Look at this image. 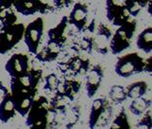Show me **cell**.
<instances>
[{
	"label": "cell",
	"mask_w": 152,
	"mask_h": 129,
	"mask_svg": "<svg viewBox=\"0 0 152 129\" xmlns=\"http://www.w3.org/2000/svg\"><path fill=\"white\" fill-rule=\"evenodd\" d=\"M136 30V22L130 19L118 27L114 36H112L109 49L113 54H120L130 46L132 37Z\"/></svg>",
	"instance_id": "obj_1"
},
{
	"label": "cell",
	"mask_w": 152,
	"mask_h": 129,
	"mask_svg": "<svg viewBox=\"0 0 152 129\" xmlns=\"http://www.w3.org/2000/svg\"><path fill=\"white\" fill-rule=\"evenodd\" d=\"M144 71V59L135 52L129 53L118 59L115 72L121 78H129Z\"/></svg>",
	"instance_id": "obj_2"
},
{
	"label": "cell",
	"mask_w": 152,
	"mask_h": 129,
	"mask_svg": "<svg viewBox=\"0 0 152 129\" xmlns=\"http://www.w3.org/2000/svg\"><path fill=\"white\" fill-rule=\"evenodd\" d=\"M50 109V103L44 97L35 101L27 115L26 125L30 128H47V116Z\"/></svg>",
	"instance_id": "obj_3"
},
{
	"label": "cell",
	"mask_w": 152,
	"mask_h": 129,
	"mask_svg": "<svg viewBox=\"0 0 152 129\" xmlns=\"http://www.w3.org/2000/svg\"><path fill=\"white\" fill-rule=\"evenodd\" d=\"M23 24H13L10 26L1 27L0 31V54H4L12 49L21 41L24 35Z\"/></svg>",
	"instance_id": "obj_4"
},
{
	"label": "cell",
	"mask_w": 152,
	"mask_h": 129,
	"mask_svg": "<svg viewBox=\"0 0 152 129\" xmlns=\"http://www.w3.org/2000/svg\"><path fill=\"white\" fill-rule=\"evenodd\" d=\"M42 33H44V20L41 17L30 23L24 30V41L29 52H31L32 54H36L38 52Z\"/></svg>",
	"instance_id": "obj_5"
},
{
	"label": "cell",
	"mask_w": 152,
	"mask_h": 129,
	"mask_svg": "<svg viewBox=\"0 0 152 129\" xmlns=\"http://www.w3.org/2000/svg\"><path fill=\"white\" fill-rule=\"evenodd\" d=\"M42 76V69H31L29 72L23 76L11 78V93L17 91H28L37 92L38 83Z\"/></svg>",
	"instance_id": "obj_6"
},
{
	"label": "cell",
	"mask_w": 152,
	"mask_h": 129,
	"mask_svg": "<svg viewBox=\"0 0 152 129\" xmlns=\"http://www.w3.org/2000/svg\"><path fill=\"white\" fill-rule=\"evenodd\" d=\"M106 10L108 20L115 26L120 27L132 19V16L126 9L124 0H107Z\"/></svg>",
	"instance_id": "obj_7"
},
{
	"label": "cell",
	"mask_w": 152,
	"mask_h": 129,
	"mask_svg": "<svg viewBox=\"0 0 152 129\" xmlns=\"http://www.w3.org/2000/svg\"><path fill=\"white\" fill-rule=\"evenodd\" d=\"M5 70L11 78H16L27 74L30 70L29 58L23 53H15L5 64Z\"/></svg>",
	"instance_id": "obj_8"
},
{
	"label": "cell",
	"mask_w": 152,
	"mask_h": 129,
	"mask_svg": "<svg viewBox=\"0 0 152 129\" xmlns=\"http://www.w3.org/2000/svg\"><path fill=\"white\" fill-rule=\"evenodd\" d=\"M103 78H104V71L101 65H94L92 68L88 69L86 72V93L87 97L92 99L97 94L99 88L101 87Z\"/></svg>",
	"instance_id": "obj_9"
},
{
	"label": "cell",
	"mask_w": 152,
	"mask_h": 129,
	"mask_svg": "<svg viewBox=\"0 0 152 129\" xmlns=\"http://www.w3.org/2000/svg\"><path fill=\"white\" fill-rule=\"evenodd\" d=\"M12 99H13L15 109L21 116L25 117L28 115L32 104L34 103L36 93L28 91H17L11 93Z\"/></svg>",
	"instance_id": "obj_10"
},
{
	"label": "cell",
	"mask_w": 152,
	"mask_h": 129,
	"mask_svg": "<svg viewBox=\"0 0 152 129\" xmlns=\"http://www.w3.org/2000/svg\"><path fill=\"white\" fill-rule=\"evenodd\" d=\"M112 36L113 34H112L111 30L105 24L101 23L98 26L95 37H92L93 49H95V51L100 54H107Z\"/></svg>",
	"instance_id": "obj_11"
},
{
	"label": "cell",
	"mask_w": 152,
	"mask_h": 129,
	"mask_svg": "<svg viewBox=\"0 0 152 129\" xmlns=\"http://www.w3.org/2000/svg\"><path fill=\"white\" fill-rule=\"evenodd\" d=\"M63 43L53 40H48L47 44L44 46L39 52L36 53V59L39 62H50L58 57L60 52L62 51Z\"/></svg>",
	"instance_id": "obj_12"
},
{
	"label": "cell",
	"mask_w": 152,
	"mask_h": 129,
	"mask_svg": "<svg viewBox=\"0 0 152 129\" xmlns=\"http://www.w3.org/2000/svg\"><path fill=\"white\" fill-rule=\"evenodd\" d=\"M88 19V7L86 4L77 2L73 6L69 14L68 23L73 25L79 32H82L85 29Z\"/></svg>",
	"instance_id": "obj_13"
},
{
	"label": "cell",
	"mask_w": 152,
	"mask_h": 129,
	"mask_svg": "<svg viewBox=\"0 0 152 129\" xmlns=\"http://www.w3.org/2000/svg\"><path fill=\"white\" fill-rule=\"evenodd\" d=\"M16 109H15V104L12 99L11 94L5 93L1 103H0V121L2 123H7L15 116Z\"/></svg>",
	"instance_id": "obj_14"
},
{
	"label": "cell",
	"mask_w": 152,
	"mask_h": 129,
	"mask_svg": "<svg viewBox=\"0 0 152 129\" xmlns=\"http://www.w3.org/2000/svg\"><path fill=\"white\" fill-rule=\"evenodd\" d=\"M136 46L139 50H142L146 54H150L152 51V28H146L137 36Z\"/></svg>",
	"instance_id": "obj_15"
},
{
	"label": "cell",
	"mask_w": 152,
	"mask_h": 129,
	"mask_svg": "<svg viewBox=\"0 0 152 129\" xmlns=\"http://www.w3.org/2000/svg\"><path fill=\"white\" fill-rule=\"evenodd\" d=\"M65 65H66V71L68 70L75 75H78L83 73V72L86 73L87 70L89 69L90 61L89 59H82L78 55H76L70 59V61L66 62Z\"/></svg>",
	"instance_id": "obj_16"
},
{
	"label": "cell",
	"mask_w": 152,
	"mask_h": 129,
	"mask_svg": "<svg viewBox=\"0 0 152 129\" xmlns=\"http://www.w3.org/2000/svg\"><path fill=\"white\" fill-rule=\"evenodd\" d=\"M13 6L15 10L23 16H32L38 12L37 0H16Z\"/></svg>",
	"instance_id": "obj_17"
},
{
	"label": "cell",
	"mask_w": 152,
	"mask_h": 129,
	"mask_svg": "<svg viewBox=\"0 0 152 129\" xmlns=\"http://www.w3.org/2000/svg\"><path fill=\"white\" fill-rule=\"evenodd\" d=\"M108 101L104 98H98L93 101L92 106H91L90 115H89V127L95 128L97 120H98L100 115H101L103 109L106 106Z\"/></svg>",
	"instance_id": "obj_18"
},
{
	"label": "cell",
	"mask_w": 152,
	"mask_h": 129,
	"mask_svg": "<svg viewBox=\"0 0 152 129\" xmlns=\"http://www.w3.org/2000/svg\"><path fill=\"white\" fill-rule=\"evenodd\" d=\"M152 101L149 99L146 98H137L132 101V103L129 104V110L133 115L135 116H140L146 112L147 109H149L151 107Z\"/></svg>",
	"instance_id": "obj_19"
},
{
	"label": "cell",
	"mask_w": 152,
	"mask_h": 129,
	"mask_svg": "<svg viewBox=\"0 0 152 129\" xmlns=\"http://www.w3.org/2000/svg\"><path fill=\"white\" fill-rule=\"evenodd\" d=\"M148 90V85L144 81H138L134 82L130 86L127 87L126 89V96L127 99L130 100H134V99L141 98L146 95Z\"/></svg>",
	"instance_id": "obj_20"
},
{
	"label": "cell",
	"mask_w": 152,
	"mask_h": 129,
	"mask_svg": "<svg viewBox=\"0 0 152 129\" xmlns=\"http://www.w3.org/2000/svg\"><path fill=\"white\" fill-rule=\"evenodd\" d=\"M68 23V18L67 17H63L62 20L60 21V23L56 27H54L53 29H50L48 33V38L50 40H53L59 43H64L65 38H64V32L66 29Z\"/></svg>",
	"instance_id": "obj_21"
},
{
	"label": "cell",
	"mask_w": 152,
	"mask_h": 129,
	"mask_svg": "<svg viewBox=\"0 0 152 129\" xmlns=\"http://www.w3.org/2000/svg\"><path fill=\"white\" fill-rule=\"evenodd\" d=\"M151 1L148 0H124L126 11L132 17L138 16L139 13L144 7H146L147 4Z\"/></svg>",
	"instance_id": "obj_22"
},
{
	"label": "cell",
	"mask_w": 152,
	"mask_h": 129,
	"mask_svg": "<svg viewBox=\"0 0 152 129\" xmlns=\"http://www.w3.org/2000/svg\"><path fill=\"white\" fill-rule=\"evenodd\" d=\"M63 117H64V123L66 128H73L74 125L77 123L80 117V112H79L78 107H66L64 112H63Z\"/></svg>",
	"instance_id": "obj_23"
},
{
	"label": "cell",
	"mask_w": 152,
	"mask_h": 129,
	"mask_svg": "<svg viewBox=\"0 0 152 129\" xmlns=\"http://www.w3.org/2000/svg\"><path fill=\"white\" fill-rule=\"evenodd\" d=\"M109 98L115 104H121L126 101V89L124 86L114 85L111 87L109 92Z\"/></svg>",
	"instance_id": "obj_24"
},
{
	"label": "cell",
	"mask_w": 152,
	"mask_h": 129,
	"mask_svg": "<svg viewBox=\"0 0 152 129\" xmlns=\"http://www.w3.org/2000/svg\"><path fill=\"white\" fill-rule=\"evenodd\" d=\"M112 116H113V107L110 106L109 103L106 104V106L103 109L101 115H100L98 120H97L95 128H104L107 127V125L110 122Z\"/></svg>",
	"instance_id": "obj_25"
},
{
	"label": "cell",
	"mask_w": 152,
	"mask_h": 129,
	"mask_svg": "<svg viewBox=\"0 0 152 129\" xmlns=\"http://www.w3.org/2000/svg\"><path fill=\"white\" fill-rule=\"evenodd\" d=\"M111 129L115 128H129V120H127V116L126 113V110L121 109V112L115 116V118L113 120V122L110 124Z\"/></svg>",
	"instance_id": "obj_26"
},
{
	"label": "cell",
	"mask_w": 152,
	"mask_h": 129,
	"mask_svg": "<svg viewBox=\"0 0 152 129\" xmlns=\"http://www.w3.org/2000/svg\"><path fill=\"white\" fill-rule=\"evenodd\" d=\"M59 78L57 77L56 73H50L45 78V85L44 90L45 91H50V92H56V89L58 84Z\"/></svg>",
	"instance_id": "obj_27"
},
{
	"label": "cell",
	"mask_w": 152,
	"mask_h": 129,
	"mask_svg": "<svg viewBox=\"0 0 152 129\" xmlns=\"http://www.w3.org/2000/svg\"><path fill=\"white\" fill-rule=\"evenodd\" d=\"M145 115L135 125V128L140 129H151L152 128V115H151V109H147L144 112Z\"/></svg>",
	"instance_id": "obj_28"
},
{
	"label": "cell",
	"mask_w": 152,
	"mask_h": 129,
	"mask_svg": "<svg viewBox=\"0 0 152 129\" xmlns=\"http://www.w3.org/2000/svg\"><path fill=\"white\" fill-rule=\"evenodd\" d=\"M79 46H80V49L83 50V51H86L87 53L92 52L93 49V43H92V37H88V36H85L81 38L80 43H79Z\"/></svg>",
	"instance_id": "obj_29"
},
{
	"label": "cell",
	"mask_w": 152,
	"mask_h": 129,
	"mask_svg": "<svg viewBox=\"0 0 152 129\" xmlns=\"http://www.w3.org/2000/svg\"><path fill=\"white\" fill-rule=\"evenodd\" d=\"M38 13L45 14L48 13V0H37Z\"/></svg>",
	"instance_id": "obj_30"
},
{
	"label": "cell",
	"mask_w": 152,
	"mask_h": 129,
	"mask_svg": "<svg viewBox=\"0 0 152 129\" xmlns=\"http://www.w3.org/2000/svg\"><path fill=\"white\" fill-rule=\"evenodd\" d=\"M16 0H0V8L9 9Z\"/></svg>",
	"instance_id": "obj_31"
},
{
	"label": "cell",
	"mask_w": 152,
	"mask_h": 129,
	"mask_svg": "<svg viewBox=\"0 0 152 129\" xmlns=\"http://www.w3.org/2000/svg\"><path fill=\"white\" fill-rule=\"evenodd\" d=\"M144 71L147 73L151 74L152 71V66H151V57L147 59V61H144Z\"/></svg>",
	"instance_id": "obj_32"
},
{
	"label": "cell",
	"mask_w": 152,
	"mask_h": 129,
	"mask_svg": "<svg viewBox=\"0 0 152 129\" xmlns=\"http://www.w3.org/2000/svg\"><path fill=\"white\" fill-rule=\"evenodd\" d=\"M147 7H148V14H149V15H151L152 14V11H151V8H152V3L151 2H149V3H148V4H147Z\"/></svg>",
	"instance_id": "obj_33"
},
{
	"label": "cell",
	"mask_w": 152,
	"mask_h": 129,
	"mask_svg": "<svg viewBox=\"0 0 152 129\" xmlns=\"http://www.w3.org/2000/svg\"><path fill=\"white\" fill-rule=\"evenodd\" d=\"M148 1H151V0H148Z\"/></svg>",
	"instance_id": "obj_34"
}]
</instances>
